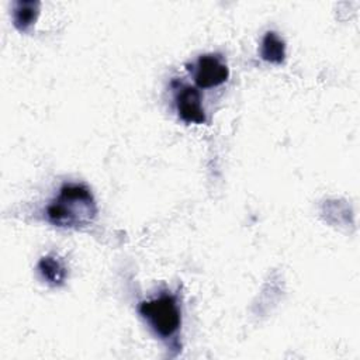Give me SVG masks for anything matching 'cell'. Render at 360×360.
<instances>
[{
    "label": "cell",
    "instance_id": "obj_3",
    "mask_svg": "<svg viewBox=\"0 0 360 360\" xmlns=\"http://www.w3.org/2000/svg\"><path fill=\"white\" fill-rule=\"evenodd\" d=\"M190 69L193 70L195 84L202 89L219 86L226 82L229 76L228 65L219 53H205L198 56Z\"/></svg>",
    "mask_w": 360,
    "mask_h": 360
},
{
    "label": "cell",
    "instance_id": "obj_4",
    "mask_svg": "<svg viewBox=\"0 0 360 360\" xmlns=\"http://www.w3.org/2000/svg\"><path fill=\"white\" fill-rule=\"evenodd\" d=\"M179 117L187 124H202L207 121L205 111L201 104L200 91L188 84H180L174 96Z\"/></svg>",
    "mask_w": 360,
    "mask_h": 360
},
{
    "label": "cell",
    "instance_id": "obj_1",
    "mask_svg": "<svg viewBox=\"0 0 360 360\" xmlns=\"http://www.w3.org/2000/svg\"><path fill=\"white\" fill-rule=\"evenodd\" d=\"M46 219L59 228H83L97 215V204L84 184H63L46 207Z\"/></svg>",
    "mask_w": 360,
    "mask_h": 360
},
{
    "label": "cell",
    "instance_id": "obj_2",
    "mask_svg": "<svg viewBox=\"0 0 360 360\" xmlns=\"http://www.w3.org/2000/svg\"><path fill=\"white\" fill-rule=\"evenodd\" d=\"M139 314L162 339L174 336L181 323V312L173 294H160L139 305Z\"/></svg>",
    "mask_w": 360,
    "mask_h": 360
},
{
    "label": "cell",
    "instance_id": "obj_5",
    "mask_svg": "<svg viewBox=\"0 0 360 360\" xmlns=\"http://www.w3.org/2000/svg\"><path fill=\"white\" fill-rule=\"evenodd\" d=\"M260 56L270 63H281L285 58V44L274 31H267L260 44Z\"/></svg>",
    "mask_w": 360,
    "mask_h": 360
},
{
    "label": "cell",
    "instance_id": "obj_7",
    "mask_svg": "<svg viewBox=\"0 0 360 360\" xmlns=\"http://www.w3.org/2000/svg\"><path fill=\"white\" fill-rule=\"evenodd\" d=\"M38 271L52 285H60L66 278V269L56 256H45L38 263Z\"/></svg>",
    "mask_w": 360,
    "mask_h": 360
},
{
    "label": "cell",
    "instance_id": "obj_6",
    "mask_svg": "<svg viewBox=\"0 0 360 360\" xmlns=\"http://www.w3.org/2000/svg\"><path fill=\"white\" fill-rule=\"evenodd\" d=\"M39 14V3L38 1H15L13 6V21L14 25L27 31L35 22Z\"/></svg>",
    "mask_w": 360,
    "mask_h": 360
}]
</instances>
